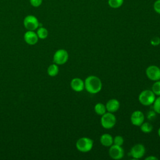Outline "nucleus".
<instances>
[{"label": "nucleus", "mask_w": 160, "mask_h": 160, "mask_svg": "<svg viewBox=\"0 0 160 160\" xmlns=\"http://www.w3.org/2000/svg\"><path fill=\"white\" fill-rule=\"evenodd\" d=\"M158 158L154 156H149L145 158V160H158Z\"/></svg>", "instance_id": "obj_26"}, {"label": "nucleus", "mask_w": 160, "mask_h": 160, "mask_svg": "<svg viewBox=\"0 0 160 160\" xmlns=\"http://www.w3.org/2000/svg\"><path fill=\"white\" fill-rule=\"evenodd\" d=\"M158 134L159 137L160 138V128H159V129H158Z\"/></svg>", "instance_id": "obj_27"}, {"label": "nucleus", "mask_w": 160, "mask_h": 160, "mask_svg": "<svg viewBox=\"0 0 160 160\" xmlns=\"http://www.w3.org/2000/svg\"><path fill=\"white\" fill-rule=\"evenodd\" d=\"M94 111L97 114L102 116L106 112V106L101 102H98L94 106Z\"/></svg>", "instance_id": "obj_16"}, {"label": "nucleus", "mask_w": 160, "mask_h": 160, "mask_svg": "<svg viewBox=\"0 0 160 160\" xmlns=\"http://www.w3.org/2000/svg\"><path fill=\"white\" fill-rule=\"evenodd\" d=\"M159 68H160V66H159Z\"/></svg>", "instance_id": "obj_28"}, {"label": "nucleus", "mask_w": 160, "mask_h": 160, "mask_svg": "<svg viewBox=\"0 0 160 160\" xmlns=\"http://www.w3.org/2000/svg\"><path fill=\"white\" fill-rule=\"evenodd\" d=\"M146 152V149L143 144H136L134 145L130 151L131 156L136 159L142 158Z\"/></svg>", "instance_id": "obj_9"}, {"label": "nucleus", "mask_w": 160, "mask_h": 160, "mask_svg": "<svg viewBox=\"0 0 160 160\" xmlns=\"http://www.w3.org/2000/svg\"><path fill=\"white\" fill-rule=\"evenodd\" d=\"M153 109L154 112L160 114V96L155 99L153 102Z\"/></svg>", "instance_id": "obj_21"}, {"label": "nucleus", "mask_w": 160, "mask_h": 160, "mask_svg": "<svg viewBox=\"0 0 160 160\" xmlns=\"http://www.w3.org/2000/svg\"><path fill=\"white\" fill-rule=\"evenodd\" d=\"M70 86L73 91L76 92H81L84 89V81L81 78H75L71 80Z\"/></svg>", "instance_id": "obj_12"}, {"label": "nucleus", "mask_w": 160, "mask_h": 160, "mask_svg": "<svg viewBox=\"0 0 160 160\" xmlns=\"http://www.w3.org/2000/svg\"><path fill=\"white\" fill-rule=\"evenodd\" d=\"M109 156L114 159H121L124 155V151L121 146L112 144L109 149Z\"/></svg>", "instance_id": "obj_8"}, {"label": "nucleus", "mask_w": 160, "mask_h": 160, "mask_svg": "<svg viewBox=\"0 0 160 160\" xmlns=\"http://www.w3.org/2000/svg\"><path fill=\"white\" fill-rule=\"evenodd\" d=\"M31 5L34 8L40 6L42 2V0H29Z\"/></svg>", "instance_id": "obj_24"}, {"label": "nucleus", "mask_w": 160, "mask_h": 160, "mask_svg": "<svg viewBox=\"0 0 160 160\" xmlns=\"http://www.w3.org/2000/svg\"><path fill=\"white\" fill-rule=\"evenodd\" d=\"M47 72H48V74L51 77H54L56 75H58L59 72V67L58 64L54 63L49 65V67L48 68Z\"/></svg>", "instance_id": "obj_15"}, {"label": "nucleus", "mask_w": 160, "mask_h": 160, "mask_svg": "<svg viewBox=\"0 0 160 160\" xmlns=\"http://www.w3.org/2000/svg\"><path fill=\"white\" fill-rule=\"evenodd\" d=\"M152 91L155 95L160 96V81H156L152 86Z\"/></svg>", "instance_id": "obj_20"}, {"label": "nucleus", "mask_w": 160, "mask_h": 160, "mask_svg": "<svg viewBox=\"0 0 160 160\" xmlns=\"http://www.w3.org/2000/svg\"><path fill=\"white\" fill-rule=\"evenodd\" d=\"M116 123V118L113 113L108 112L101 116V124L105 129L112 128Z\"/></svg>", "instance_id": "obj_4"}, {"label": "nucleus", "mask_w": 160, "mask_h": 160, "mask_svg": "<svg viewBox=\"0 0 160 160\" xmlns=\"http://www.w3.org/2000/svg\"><path fill=\"white\" fill-rule=\"evenodd\" d=\"M36 34L39 38V39H46L48 36V31L46 28L44 27H39L37 29Z\"/></svg>", "instance_id": "obj_17"}, {"label": "nucleus", "mask_w": 160, "mask_h": 160, "mask_svg": "<svg viewBox=\"0 0 160 160\" xmlns=\"http://www.w3.org/2000/svg\"><path fill=\"white\" fill-rule=\"evenodd\" d=\"M102 84L101 80L96 76L91 75L84 80V88L90 94H97L101 91Z\"/></svg>", "instance_id": "obj_1"}, {"label": "nucleus", "mask_w": 160, "mask_h": 160, "mask_svg": "<svg viewBox=\"0 0 160 160\" xmlns=\"http://www.w3.org/2000/svg\"><path fill=\"white\" fill-rule=\"evenodd\" d=\"M23 25L27 30L34 31L39 28L40 24L36 16L33 15H28L23 20Z\"/></svg>", "instance_id": "obj_5"}, {"label": "nucleus", "mask_w": 160, "mask_h": 160, "mask_svg": "<svg viewBox=\"0 0 160 160\" xmlns=\"http://www.w3.org/2000/svg\"><path fill=\"white\" fill-rule=\"evenodd\" d=\"M147 77L151 81L160 80V68L155 65H151L146 69Z\"/></svg>", "instance_id": "obj_7"}, {"label": "nucleus", "mask_w": 160, "mask_h": 160, "mask_svg": "<svg viewBox=\"0 0 160 160\" xmlns=\"http://www.w3.org/2000/svg\"><path fill=\"white\" fill-rule=\"evenodd\" d=\"M124 142V139L121 136L118 135L113 138V144L118 146H122Z\"/></svg>", "instance_id": "obj_22"}, {"label": "nucleus", "mask_w": 160, "mask_h": 160, "mask_svg": "<svg viewBox=\"0 0 160 160\" xmlns=\"http://www.w3.org/2000/svg\"><path fill=\"white\" fill-rule=\"evenodd\" d=\"M151 44L152 46H158L160 44V38L159 37H154L151 39Z\"/></svg>", "instance_id": "obj_25"}, {"label": "nucleus", "mask_w": 160, "mask_h": 160, "mask_svg": "<svg viewBox=\"0 0 160 160\" xmlns=\"http://www.w3.org/2000/svg\"><path fill=\"white\" fill-rule=\"evenodd\" d=\"M124 2V0H108V5L113 8V9H118L119 8Z\"/></svg>", "instance_id": "obj_18"}, {"label": "nucleus", "mask_w": 160, "mask_h": 160, "mask_svg": "<svg viewBox=\"0 0 160 160\" xmlns=\"http://www.w3.org/2000/svg\"><path fill=\"white\" fill-rule=\"evenodd\" d=\"M156 99V95L152 90L145 89L139 95L138 99L140 103L144 106H150L153 104Z\"/></svg>", "instance_id": "obj_2"}, {"label": "nucleus", "mask_w": 160, "mask_h": 160, "mask_svg": "<svg viewBox=\"0 0 160 160\" xmlns=\"http://www.w3.org/2000/svg\"><path fill=\"white\" fill-rule=\"evenodd\" d=\"M105 106L106 108V111H108V112L113 113L114 112H116L119 109L120 103L119 101L116 99H111L106 102Z\"/></svg>", "instance_id": "obj_13"}, {"label": "nucleus", "mask_w": 160, "mask_h": 160, "mask_svg": "<svg viewBox=\"0 0 160 160\" xmlns=\"http://www.w3.org/2000/svg\"><path fill=\"white\" fill-rule=\"evenodd\" d=\"M141 130L142 132H144V133H149L151 132L153 129L152 125L148 122H143L141 126Z\"/></svg>", "instance_id": "obj_19"}, {"label": "nucleus", "mask_w": 160, "mask_h": 160, "mask_svg": "<svg viewBox=\"0 0 160 160\" xmlns=\"http://www.w3.org/2000/svg\"><path fill=\"white\" fill-rule=\"evenodd\" d=\"M69 58L68 52L64 49H59L57 50L53 56V61L58 65H62L65 64Z\"/></svg>", "instance_id": "obj_6"}, {"label": "nucleus", "mask_w": 160, "mask_h": 160, "mask_svg": "<svg viewBox=\"0 0 160 160\" xmlns=\"http://www.w3.org/2000/svg\"><path fill=\"white\" fill-rule=\"evenodd\" d=\"M131 122L136 126H140L144 121V115L141 111H134L131 115Z\"/></svg>", "instance_id": "obj_10"}, {"label": "nucleus", "mask_w": 160, "mask_h": 160, "mask_svg": "<svg viewBox=\"0 0 160 160\" xmlns=\"http://www.w3.org/2000/svg\"><path fill=\"white\" fill-rule=\"evenodd\" d=\"M100 142L105 147H110L113 144V138L111 134L104 133L100 137Z\"/></svg>", "instance_id": "obj_14"}, {"label": "nucleus", "mask_w": 160, "mask_h": 160, "mask_svg": "<svg viewBox=\"0 0 160 160\" xmlns=\"http://www.w3.org/2000/svg\"><path fill=\"white\" fill-rule=\"evenodd\" d=\"M93 146V141L87 137L79 138L76 143L77 149L82 152H87L91 150Z\"/></svg>", "instance_id": "obj_3"}, {"label": "nucleus", "mask_w": 160, "mask_h": 160, "mask_svg": "<svg viewBox=\"0 0 160 160\" xmlns=\"http://www.w3.org/2000/svg\"><path fill=\"white\" fill-rule=\"evenodd\" d=\"M153 8L156 12L160 14V0H156L154 2Z\"/></svg>", "instance_id": "obj_23"}, {"label": "nucleus", "mask_w": 160, "mask_h": 160, "mask_svg": "<svg viewBox=\"0 0 160 160\" xmlns=\"http://www.w3.org/2000/svg\"><path fill=\"white\" fill-rule=\"evenodd\" d=\"M38 36L34 31H27L24 34V39L29 45H34L38 41Z\"/></svg>", "instance_id": "obj_11"}]
</instances>
